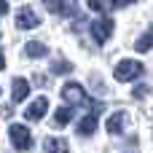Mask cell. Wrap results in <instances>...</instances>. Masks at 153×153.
Wrapping results in <instances>:
<instances>
[{
  "label": "cell",
  "instance_id": "13",
  "mask_svg": "<svg viewBox=\"0 0 153 153\" xmlns=\"http://www.w3.org/2000/svg\"><path fill=\"white\" fill-rule=\"evenodd\" d=\"M70 118H73V108H59L56 113H54V126H67L70 124Z\"/></svg>",
  "mask_w": 153,
  "mask_h": 153
},
{
  "label": "cell",
  "instance_id": "15",
  "mask_svg": "<svg viewBox=\"0 0 153 153\" xmlns=\"http://www.w3.org/2000/svg\"><path fill=\"white\" fill-rule=\"evenodd\" d=\"M134 48L140 51V54H145L148 48H153V27L143 35V38H137V43H134Z\"/></svg>",
  "mask_w": 153,
  "mask_h": 153
},
{
  "label": "cell",
  "instance_id": "5",
  "mask_svg": "<svg viewBox=\"0 0 153 153\" xmlns=\"http://www.w3.org/2000/svg\"><path fill=\"white\" fill-rule=\"evenodd\" d=\"M38 13L32 11V8H19L16 11V27L19 30H32V27H38Z\"/></svg>",
  "mask_w": 153,
  "mask_h": 153
},
{
  "label": "cell",
  "instance_id": "3",
  "mask_svg": "<svg viewBox=\"0 0 153 153\" xmlns=\"http://www.w3.org/2000/svg\"><path fill=\"white\" fill-rule=\"evenodd\" d=\"M91 35H94V40H97V43H105V40L113 35V19H110V16L97 19V22L91 24Z\"/></svg>",
  "mask_w": 153,
  "mask_h": 153
},
{
  "label": "cell",
  "instance_id": "17",
  "mask_svg": "<svg viewBox=\"0 0 153 153\" xmlns=\"http://www.w3.org/2000/svg\"><path fill=\"white\" fill-rule=\"evenodd\" d=\"M148 91H151V89H148V86H137V89H134V97H145V94H148Z\"/></svg>",
  "mask_w": 153,
  "mask_h": 153
},
{
  "label": "cell",
  "instance_id": "1",
  "mask_svg": "<svg viewBox=\"0 0 153 153\" xmlns=\"http://www.w3.org/2000/svg\"><path fill=\"white\" fill-rule=\"evenodd\" d=\"M143 62H137V59H124V62H118V67H116V78L118 81H134V78H140L143 75Z\"/></svg>",
  "mask_w": 153,
  "mask_h": 153
},
{
  "label": "cell",
  "instance_id": "6",
  "mask_svg": "<svg viewBox=\"0 0 153 153\" xmlns=\"http://www.w3.org/2000/svg\"><path fill=\"white\" fill-rule=\"evenodd\" d=\"M62 97L70 102V105H83V102H89V97H86V91L78 86V83H67L65 89H62Z\"/></svg>",
  "mask_w": 153,
  "mask_h": 153
},
{
  "label": "cell",
  "instance_id": "10",
  "mask_svg": "<svg viewBox=\"0 0 153 153\" xmlns=\"http://www.w3.org/2000/svg\"><path fill=\"white\" fill-rule=\"evenodd\" d=\"M124 124H126V113L118 110V113H113V116L108 118V132H110V134H118V132L124 129Z\"/></svg>",
  "mask_w": 153,
  "mask_h": 153
},
{
  "label": "cell",
  "instance_id": "20",
  "mask_svg": "<svg viewBox=\"0 0 153 153\" xmlns=\"http://www.w3.org/2000/svg\"><path fill=\"white\" fill-rule=\"evenodd\" d=\"M118 3H121V5H129V3H134V0H118Z\"/></svg>",
  "mask_w": 153,
  "mask_h": 153
},
{
  "label": "cell",
  "instance_id": "16",
  "mask_svg": "<svg viewBox=\"0 0 153 153\" xmlns=\"http://www.w3.org/2000/svg\"><path fill=\"white\" fill-rule=\"evenodd\" d=\"M51 70H54V73H70V70H73V65L62 59V62H54V67H51Z\"/></svg>",
  "mask_w": 153,
  "mask_h": 153
},
{
  "label": "cell",
  "instance_id": "18",
  "mask_svg": "<svg viewBox=\"0 0 153 153\" xmlns=\"http://www.w3.org/2000/svg\"><path fill=\"white\" fill-rule=\"evenodd\" d=\"M3 13H8V3H5V0H0V16H3Z\"/></svg>",
  "mask_w": 153,
  "mask_h": 153
},
{
  "label": "cell",
  "instance_id": "14",
  "mask_svg": "<svg viewBox=\"0 0 153 153\" xmlns=\"http://www.w3.org/2000/svg\"><path fill=\"white\" fill-rule=\"evenodd\" d=\"M24 51H27V56H35V59H40V56H46L48 51H46V46L43 43H38V40H30L27 46H24Z\"/></svg>",
  "mask_w": 153,
  "mask_h": 153
},
{
  "label": "cell",
  "instance_id": "7",
  "mask_svg": "<svg viewBox=\"0 0 153 153\" xmlns=\"http://www.w3.org/2000/svg\"><path fill=\"white\" fill-rule=\"evenodd\" d=\"M46 110H48V100H46V97H38V100L24 110V118H30V121H40V118L46 116Z\"/></svg>",
  "mask_w": 153,
  "mask_h": 153
},
{
  "label": "cell",
  "instance_id": "11",
  "mask_svg": "<svg viewBox=\"0 0 153 153\" xmlns=\"http://www.w3.org/2000/svg\"><path fill=\"white\" fill-rule=\"evenodd\" d=\"M46 153H70V148L62 137H48L46 140Z\"/></svg>",
  "mask_w": 153,
  "mask_h": 153
},
{
  "label": "cell",
  "instance_id": "8",
  "mask_svg": "<svg viewBox=\"0 0 153 153\" xmlns=\"http://www.w3.org/2000/svg\"><path fill=\"white\" fill-rule=\"evenodd\" d=\"M94 129H97V113H89V116H83V118L78 121V126H75V132H78L81 137H89V134H94Z\"/></svg>",
  "mask_w": 153,
  "mask_h": 153
},
{
  "label": "cell",
  "instance_id": "9",
  "mask_svg": "<svg viewBox=\"0 0 153 153\" xmlns=\"http://www.w3.org/2000/svg\"><path fill=\"white\" fill-rule=\"evenodd\" d=\"M11 100L13 102H24L27 100V94H30V83L24 81V78H13V86H11Z\"/></svg>",
  "mask_w": 153,
  "mask_h": 153
},
{
  "label": "cell",
  "instance_id": "2",
  "mask_svg": "<svg viewBox=\"0 0 153 153\" xmlns=\"http://www.w3.org/2000/svg\"><path fill=\"white\" fill-rule=\"evenodd\" d=\"M8 134H11V143H13L16 151H30V148H32V134H30L27 126H22V124H11Z\"/></svg>",
  "mask_w": 153,
  "mask_h": 153
},
{
  "label": "cell",
  "instance_id": "12",
  "mask_svg": "<svg viewBox=\"0 0 153 153\" xmlns=\"http://www.w3.org/2000/svg\"><path fill=\"white\" fill-rule=\"evenodd\" d=\"M118 0H89V8L91 11H100V13H108V11H116Z\"/></svg>",
  "mask_w": 153,
  "mask_h": 153
},
{
  "label": "cell",
  "instance_id": "4",
  "mask_svg": "<svg viewBox=\"0 0 153 153\" xmlns=\"http://www.w3.org/2000/svg\"><path fill=\"white\" fill-rule=\"evenodd\" d=\"M46 8L59 16H73L78 11V0H46Z\"/></svg>",
  "mask_w": 153,
  "mask_h": 153
},
{
  "label": "cell",
  "instance_id": "19",
  "mask_svg": "<svg viewBox=\"0 0 153 153\" xmlns=\"http://www.w3.org/2000/svg\"><path fill=\"white\" fill-rule=\"evenodd\" d=\"M5 67V56H3V51H0V70Z\"/></svg>",
  "mask_w": 153,
  "mask_h": 153
}]
</instances>
